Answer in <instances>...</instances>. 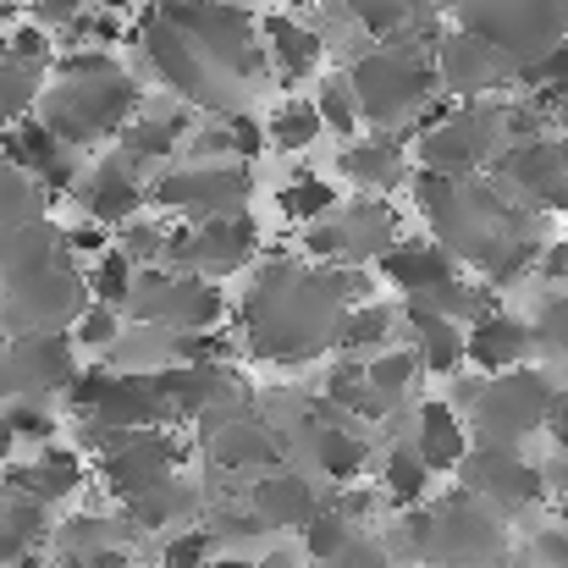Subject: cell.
I'll list each match as a JSON object with an SVG mask.
<instances>
[{
  "instance_id": "obj_2",
  "label": "cell",
  "mask_w": 568,
  "mask_h": 568,
  "mask_svg": "<svg viewBox=\"0 0 568 568\" xmlns=\"http://www.w3.org/2000/svg\"><path fill=\"white\" fill-rule=\"evenodd\" d=\"M354 94H359V111L365 122L392 128V122H408L425 111V100H436V50L414 44L408 33L381 44L371 55L354 61Z\"/></svg>"
},
{
  "instance_id": "obj_17",
  "label": "cell",
  "mask_w": 568,
  "mask_h": 568,
  "mask_svg": "<svg viewBox=\"0 0 568 568\" xmlns=\"http://www.w3.org/2000/svg\"><path fill=\"white\" fill-rule=\"evenodd\" d=\"M243 503L260 514L265 530H304V525L326 508V503L315 497V480L298 475V469H265V475H254V486H248Z\"/></svg>"
},
{
  "instance_id": "obj_39",
  "label": "cell",
  "mask_w": 568,
  "mask_h": 568,
  "mask_svg": "<svg viewBox=\"0 0 568 568\" xmlns=\"http://www.w3.org/2000/svg\"><path fill=\"white\" fill-rule=\"evenodd\" d=\"M332 568H397V564L386 558L381 536H365V530H359V536H354V547H348V552H343Z\"/></svg>"
},
{
  "instance_id": "obj_33",
  "label": "cell",
  "mask_w": 568,
  "mask_h": 568,
  "mask_svg": "<svg viewBox=\"0 0 568 568\" xmlns=\"http://www.w3.org/2000/svg\"><path fill=\"white\" fill-rule=\"evenodd\" d=\"M166 232H172V215H139V221H128L122 232H116V248L139 265V271H150V265H166Z\"/></svg>"
},
{
  "instance_id": "obj_25",
  "label": "cell",
  "mask_w": 568,
  "mask_h": 568,
  "mask_svg": "<svg viewBox=\"0 0 568 568\" xmlns=\"http://www.w3.org/2000/svg\"><path fill=\"white\" fill-rule=\"evenodd\" d=\"M365 376H371V392L381 397V408L392 414L414 386L425 376V365H419V354H414V343H392V348H381L365 359Z\"/></svg>"
},
{
  "instance_id": "obj_26",
  "label": "cell",
  "mask_w": 568,
  "mask_h": 568,
  "mask_svg": "<svg viewBox=\"0 0 568 568\" xmlns=\"http://www.w3.org/2000/svg\"><path fill=\"white\" fill-rule=\"evenodd\" d=\"M122 337H128V315L122 310H111V304H83L78 310V321L67 326V343L78 348V359H116V348H122Z\"/></svg>"
},
{
  "instance_id": "obj_5",
  "label": "cell",
  "mask_w": 568,
  "mask_h": 568,
  "mask_svg": "<svg viewBox=\"0 0 568 568\" xmlns=\"http://www.w3.org/2000/svg\"><path fill=\"white\" fill-rule=\"evenodd\" d=\"M464 28L497 44L514 67L564 44L568 0H464Z\"/></svg>"
},
{
  "instance_id": "obj_19",
  "label": "cell",
  "mask_w": 568,
  "mask_h": 568,
  "mask_svg": "<svg viewBox=\"0 0 568 568\" xmlns=\"http://www.w3.org/2000/svg\"><path fill=\"white\" fill-rule=\"evenodd\" d=\"M310 425V447H315V469L343 491V486H359L365 469H371V436L359 419H343V425H321V419H304Z\"/></svg>"
},
{
  "instance_id": "obj_7",
  "label": "cell",
  "mask_w": 568,
  "mask_h": 568,
  "mask_svg": "<svg viewBox=\"0 0 568 568\" xmlns=\"http://www.w3.org/2000/svg\"><path fill=\"white\" fill-rule=\"evenodd\" d=\"M464 491L480 497L486 508H530L547 497V475L541 464L525 458V447H497V442H475V453L464 458Z\"/></svg>"
},
{
  "instance_id": "obj_23",
  "label": "cell",
  "mask_w": 568,
  "mask_h": 568,
  "mask_svg": "<svg viewBox=\"0 0 568 568\" xmlns=\"http://www.w3.org/2000/svg\"><path fill=\"white\" fill-rule=\"evenodd\" d=\"M337 172L354 183L359 193H371V199H381V193H392L397 183H403V144L386 133V139H359V144H343L337 150Z\"/></svg>"
},
{
  "instance_id": "obj_36",
  "label": "cell",
  "mask_w": 568,
  "mask_h": 568,
  "mask_svg": "<svg viewBox=\"0 0 568 568\" xmlns=\"http://www.w3.org/2000/svg\"><path fill=\"white\" fill-rule=\"evenodd\" d=\"M536 354L541 359H568V287L552 293L536 315Z\"/></svg>"
},
{
  "instance_id": "obj_18",
  "label": "cell",
  "mask_w": 568,
  "mask_h": 568,
  "mask_svg": "<svg viewBox=\"0 0 568 568\" xmlns=\"http://www.w3.org/2000/svg\"><path fill=\"white\" fill-rule=\"evenodd\" d=\"M260 39L282 78H315V67L326 61V33H315V22H304L293 11H265Z\"/></svg>"
},
{
  "instance_id": "obj_12",
  "label": "cell",
  "mask_w": 568,
  "mask_h": 568,
  "mask_svg": "<svg viewBox=\"0 0 568 568\" xmlns=\"http://www.w3.org/2000/svg\"><path fill=\"white\" fill-rule=\"evenodd\" d=\"M371 271L381 276V287L397 293L403 304L408 298H430V293H442L447 282L464 276V265L453 260V248H442L436 237H397Z\"/></svg>"
},
{
  "instance_id": "obj_28",
  "label": "cell",
  "mask_w": 568,
  "mask_h": 568,
  "mask_svg": "<svg viewBox=\"0 0 568 568\" xmlns=\"http://www.w3.org/2000/svg\"><path fill=\"white\" fill-rule=\"evenodd\" d=\"M276 204H282V215L304 232V226H315V221H332L337 215V204H343V189L332 183V178H315V172H298L287 189L276 193Z\"/></svg>"
},
{
  "instance_id": "obj_1",
  "label": "cell",
  "mask_w": 568,
  "mask_h": 568,
  "mask_svg": "<svg viewBox=\"0 0 568 568\" xmlns=\"http://www.w3.org/2000/svg\"><path fill=\"white\" fill-rule=\"evenodd\" d=\"M133 116H139V83L116 67V55H105V50H67L55 61V78L44 89L39 122L61 144L116 139Z\"/></svg>"
},
{
  "instance_id": "obj_31",
  "label": "cell",
  "mask_w": 568,
  "mask_h": 568,
  "mask_svg": "<svg viewBox=\"0 0 568 568\" xmlns=\"http://www.w3.org/2000/svg\"><path fill=\"white\" fill-rule=\"evenodd\" d=\"M6 425H11V436H17V447H50L55 442V430H61V414H55V403L50 397H11L6 408Z\"/></svg>"
},
{
  "instance_id": "obj_38",
  "label": "cell",
  "mask_w": 568,
  "mask_h": 568,
  "mask_svg": "<svg viewBox=\"0 0 568 568\" xmlns=\"http://www.w3.org/2000/svg\"><path fill=\"white\" fill-rule=\"evenodd\" d=\"M226 133H232V155L248 166V161H260L265 155V144H271V133H265V122L260 116H243V111H232L226 116Z\"/></svg>"
},
{
  "instance_id": "obj_8",
  "label": "cell",
  "mask_w": 568,
  "mask_h": 568,
  "mask_svg": "<svg viewBox=\"0 0 568 568\" xmlns=\"http://www.w3.org/2000/svg\"><path fill=\"white\" fill-rule=\"evenodd\" d=\"M503 189L519 193L530 210H568V139H525L497 155Z\"/></svg>"
},
{
  "instance_id": "obj_43",
  "label": "cell",
  "mask_w": 568,
  "mask_h": 568,
  "mask_svg": "<svg viewBox=\"0 0 568 568\" xmlns=\"http://www.w3.org/2000/svg\"><path fill=\"white\" fill-rule=\"evenodd\" d=\"M6 464H17V436H11V425H6V414H0V469Z\"/></svg>"
},
{
  "instance_id": "obj_37",
  "label": "cell",
  "mask_w": 568,
  "mask_h": 568,
  "mask_svg": "<svg viewBox=\"0 0 568 568\" xmlns=\"http://www.w3.org/2000/svg\"><path fill=\"white\" fill-rule=\"evenodd\" d=\"M11 61H22V67H33V72H50V67H55L50 28H44V22H17V28H11Z\"/></svg>"
},
{
  "instance_id": "obj_4",
  "label": "cell",
  "mask_w": 568,
  "mask_h": 568,
  "mask_svg": "<svg viewBox=\"0 0 568 568\" xmlns=\"http://www.w3.org/2000/svg\"><path fill=\"white\" fill-rule=\"evenodd\" d=\"M248 193H254V172L243 161H221V166L183 161L150 183V204L172 221H215L248 210Z\"/></svg>"
},
{
  "instance_id": "obj_29",
  "label": "cell",
  "mask_w": 568,
  "mask_h": 568,
  "mask_svg": "<svg viewBox=\"0 0 568 568\" xmlns=\"http://www.w3.org/2000/svg\"><path fill=\"white\" fill-rule=\"evenodd\" d=\"M83 282H89V298H94V304H111V310H122V315H128L133 287H139V265L111 243L100 260H89V265H83Z\"/></svg>"
},
{
  "instance_id": "obj_32",
  "label": "cell",
  "mask_w": 568,
  "mask_h": 568,
  "mask_svg": "<svg viewBox=\"0 0 568 568\" xmlns=\"http://www.w3.org/2000/svg\"><path fill=\"white\" fill-rule=\"evenodd\" d=\"M354 536H359V530H354V525H348V519H343L332 503H326V508H321V514H315L304 530H298V541H304V558H310V564H321V568L337 564V558L354 547Z\"/></svg>"
},
{
  "instance_id": "obj_15",
  "label": "cell",
  "mask_w": 568,
  "mask_h": 568,
  "mask_svg": "<svg viewBox=\"0 0 568 568\" xmlns=\"http://www.w3.org/2000/svg\"><path fill=\"white\" fill-rule=\"evenodd\" d=\"M414 453L430 464V475L442 480V475H458L464 469V458L475 453V430H469V419L447 403V397H425L419 408H414Z\"/></svg>"
},
{
  "instance_id": "obj_35",
  "label": "cell",
  "mask_w": 568,
  "mask_h": 568,
  "mask_svg": "<svg viewBox=\"0 0 568 568\" xmlns=\"http://www.w3.org/2000/svg\"><path fill=\"white\" fill-rule=\"evenodd\" d=\"M371 33H381V39H392V33H403V22L408 17H419L425 11V0H343Z\"/></svg>"
},
{
  "instance_id": "obj_14",
  "label": "cell",
  "mask_w": 568,
  "mask_h": 568,
  "mask_svg": "<svg viewBox=\"0 0 568 568\" xmlns=\"http://www.w3.org/2000/svg\"><path fill=\"white\" fill-rule=\"evenodd\" d=\"M260 265V226L248 210L237 215H215V221H193V276H243Z\"/></svg>"
},
{
  "instance_id": "obj_10",
  "label": "cell",
  "mask_w": 568,
  "mask_h": 568,
  "mask_svg": "<svg viewBox=\"0 0 568 568\" xmlns=\"http://www.w3.org/2000/svg\"><path fill=\"white\" fill-rule=\"evenodd\" d=\"M72 199L83 204L89 221H100L105 232H122L128 221H139L150 210V183L139 178V166H128L122 155H105L94 166L78 172V189Z\"/></svg>"
},
{
  "instance_id": "obj_22",
  "label": "cell",
  "mask_w": 568,
  "mask_h": 568,
  "mask_svg": "<svg viewBox=\"0 0 568 568\" xmlns=\"http://www.w3.org/2000/svg\"><path fill=\"white\" fill-rule=\"evenodd\" d=\"M430 486H436V475H430V464L414 453V442H392V447L381 453L376 491L392 514H419V508H430Z\"/></svg>"
},
{
  "instance_id": "obj_42",
  "label": "cell",
  "mask_w": 568,
  "mask_h": 568,
  "mask_svg": "<svg viewBox=\"0 0 568 568\" xmlns=\"http://www.w3.org/2000/svg\"><path fill=\"white\" fill-rule=\"evenodd\" d=\"M547 442L568 458V392H558V403H552V414H547Z\"/></svg>"
},
{
  "instance_id": "obj_41",
  "label": "cell",
  "mask_w": 568,
  "mask_h": 568,
  "mask_svg": "<svg viewBox=\"0 0 568 568\" xmlns=\"http://www.w3.org/2000/svg\"><path fill=\"white\" fill-rule=\"evenodd\" d=\"M89 6H94V0H33V22H44V28H72Z\"/></svg>"
},
{
  "instance_id": "obj_16",
  "label": "cell",
  "mask_w": 568,
  "mask_h": 568,
  "mask_svg": "<svg viewBox=\"0 0 568 568\" xmlns=\"http://www.w3.org/2000/svg\"><path fill=\"white\" fill-rule=\"evenodd\" d=\"M204 453H210V464H215L221 475H248V469L265 475V469L282 464V442H276V430L260 425V419H248V414L210 425V430H204Z\"/></svg>"
},
{
  "instance_id": "obj_13",
  "label": "cell",
  "mask_w": 568,
  "mask_h": 568,
  "mask_svg": "<svg viewBox=\"0 0 568 568\" xmlns=\"http://www.w3.org/2000/svg\"><path fill=\"white\" fill-rule=\"evenodd\" d=\"M536 359V321L514 315V310H486L469 321V371L475 376H514Z\"/></svg>"
},
{
  "instance_id": "obj_24",
  "label": "cell",
  "mask_w": 568,
  "mask_h": 568,
  "mask_svg": "<svg viewBox=\"0 0 568 568\" xmlns=\"http://www.w3.org/2000/svg\"><path fill=\"white\" fill-rule=\"evenodd\" d=\"M397 321H403V304L397 298H371V304H354L343 310L337 321V354H354V359H371L381 348L397 343Z\"/></svg>"
},
{
  "instance_id": "obj_9",
  "label": "cell",
  "mask_w": 568,
  "mask_h": 568,
  "mask_svg": "<svg viewBox=\"0 0 568 568\" xmlns=\"http://www.w3.org/2000/svg\"><path fill=\"white\" fill-rule=\"evenodd\" d=\"M519 67L497 50V44H486L480 33H469V28H453V33H442L436 39V83L447 89V100H458V105H475L480 94H491L497 83H508Z\"/></svg>"
},
{
  "instance_id": "obj_21",
  "label": "cell",
  "mask_w": 568,
  "mask_h": 568,
  "mask_svg": "<svg viewBox=\"0 0 568 568\" xmlns=\"http://www.w3.org/2000/svg\"><path fill=\"white\" fill-rule=\"evenodd\" d=\"M193 514H199V491H193L183 475H178V480H161V486H150V491H139V497L122 503V519H128L133 536H172V530H189Z\"/></svg>"
},
{
  "instance_id": "obj_6",
  "label": "cell",
  "mask_w": 568,
  "mask_h": 568,
  "mask_svg": "<svg viewBox=\"0 0 568 568\" xmlns=\"http://www.w3.org/2000/svg\"><path fill=\"white\" fill-rule=\"evenodd\" d=\"M139 39H144V55H150V67H155V78L172 89V94H183L189 105L199 111H215V116H226L221 105V83H226V72L193 44L189 33L178 28V22H166L161 11H144V22H139Z\"/></svg>"
},
{
  "instance_id": "obj_30",
  "label": "cell",
  "mask_w": 568,
  "mask_h": 568,
  "mask_svg": "<svg viewBox=\"0 0 568 568\" xmlns=\"http://www.w3.org/2000/svg\"><path fill=\"white\" fill-rule=\"evenodd\" d=\"M265 133H271V150H282V155H298V150H310V144H315L326 128H321V111H315V100H287V105H276V111H271Z\"/></svg>"
},
{
  "instance_id": "obj_20",
  "label": "cell",
  "mask_w": 568,
  "mask_h": 568,
  "mask_svg": "<svg viewBox=\"0 0 568 568\" xmlns=\"http://www.w3.org/2000/svg\"><path fill=\"white\" fill-rule=\"evenodd\" d=\"M189 133H193L189 111H166V116H155V111H144V105H139V116L116 133V155H122L128 166L178 161V155H183V144H189Z\"/></svg>"
},
{
  "instance_id": "obj_40",
  "label": "cell",
  "mask_w": 568,
  "mask_h": 568,
  "mask_svg": "<svg viewBox=\"0 0 568 568\" xmlns=\"http://www.w3.org/2000/svg\"><path fill=\"white\" fill-rule=\"evenodd\" d=\"M536 276H541L552 293H564L568 287V243H541V254H536Z\"/></svg>"
},
{
  "instance_id": "obj_11",
  "label": "cell",
  "mask_w": 568,
  "mask_h": 568,
  "mask_svg": "<svg viewBox=\"0 0 568 568\" xmlns=\"http://www.w3.org/2000/svg\"><path fill=\"white\" fill-rule=\"evenodd\" d=\"M89 480H94V469H89L83 447L50 442V447H33L28 458L6 464V480H0V486H11V491H22V497H33V503H44V508H55V503L83 497Z\"/></svg>"
},
{
  "instance_id": "obj_34",
  "label": "cell",
  "mask_w": 568,
  "mask_h": 568,
  "mask_svg": "<svg viewBox=\"0 0 568 568\" xmlns=\"http://www.w3.org/2000/svg\"><path fill=\"white\" fill-rule=\"evenodd\" d=\"M210 564H215V530L189 525V530L161 536V568H210Z\"/></svg>"
},
{
  "instance_id": "obj_3",
  "label": "cell",
  "mask_w": 568,
  "mask_h": 568,
  "mask_svg": "<svg viewBox=\"0 0 568 568\" xmlns=\"http://www.w3.org/2000/svg\"><path fill=\"white\" fill-rule=\"evenodd\" d=\"M564 386H552L547 371L525 365L514 376H491L480 386V403L469 408V430L475 442H497V447H525L536 430H547V414L558 403Z\"/></svg>"
},
{
  "instance_id": "obj_44",
  "label": "cell",
  "mask_w": 568,
  "mask_h": 568,
  "mask_svg": "<svg viewBox=\"0 0 568 568\" xmlns=\"http://www.w3.org/2000/svg\"><path fill=\"white\" fill-rule=\"evenodd\" d=\"M442 6H464V0H425V11H442Z\"/></svg>"
},
{
  "instance_id": "obj_27",
  "label": "cell",
  "mask_w": 568,
  "mask_h": 568,
  "mask_svg": "<svg viewBox=\"0 0 568 568\" xmlns=\"http://www.w3.org/2000/svg\"><path fill=\"white\" fill-rule=\"evenodd\" d=\"M315 111H321V128L332 139H343V144H354L359 128H365V111H359V94H354V78L348 72H326L315 83Z\"/></svg>"
},
{
  "instance_id": "obj_45",
  "label": "cell",
  "mask_w": 568,
  "mask_h": 568,
  "mask_svg": "<svg viewBox=\"0 0 568 568\" xmlns=\"http://www.w3.org/2000/svg\"><path fill=\"white\" fill-rule=\"evenodd\" d=\"M0 11H6V0H0Z\"/></svg>"
}]
</instances>
